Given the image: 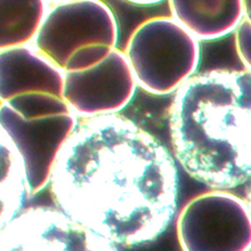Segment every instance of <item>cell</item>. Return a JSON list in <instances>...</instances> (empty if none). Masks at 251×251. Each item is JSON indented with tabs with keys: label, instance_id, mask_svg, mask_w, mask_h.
<instances>
[{
	"label": "cell",
	"instance_id": "6da1fadb",
	"mask_svg": "<svg viewBox=\"0 0 251 251\" xmlns=\"http://www.w3.org/2000/svg\"><path fill=\"white\" fill-rule=\"evenodd\" d=\"M62 212L111 243L149 244L177 207L176 165L156 138L117 114L78 120L51 170Z\"/></svg>",
	"mask_w": 251,
	"mask_h": 251
},
{
	"label": "cell",
	"instance_id": "7a4b0ae2",
	"mask_svg": "<svg viewBox=\"0 0 251 251\" xmlns=\"http://www.w3.org/2000/svg\"><path fill=\"white\" fill-rule=\"evenodd\" d=\"M177 160L192 178L232 188L251 180V73L214 69L192 75L169 109Z\"/></svg>",
	"mask_w": 251,
	"mask_h": 251
},
{
	"label": "cell",
	"instance_id": "3957f363",
	"mask_svg": "<svg viewBox=\"0 0 251 251\" xmlns=\"http://www.w3.org/2000/svg\"><path fill=\"white\" fill-rule=\"evenodd\" d=\"M118 42V22L103 0H77L49 8L34 48L64 73L93 68Z\"/></svg>",
	"mask_w": 251,
	"mask_h": 251
},
{
	"label": "cell",
	"instance_id": "277c9868",
	"mask_svg": "<svg viewBox=\"0 0 251 251\" xmlns=\"http://www.w3.org/2000/svg\"><path fill=\"white\" fill-rule=\"evenodd\" d=\"M126 55L137 86L151 94L166 96L196 75L201 46L172 17H153L134 29Z\"/></svg>",
	"mask_w": 251,
	"mask_h": 251
},
{
	"label": "cell",
	"instance_id": "5b68a950",
	"mask_svg": "<svg viewBox=\"0 0 251 251\" xmlns=\"http://www.w3.org/2000/svg\"><path fill=\"white\" fill-rule=\"evenodd\" d=\"M64 75L34 47L0 51V103L26 121L69 113Z\"/></svg>",
	"mask_w": 251,
	"mask_h": 251
},
{
	"label": "cell",
	"instance_id": "8992f818",
	"mask_svg": "<svg viewBox=\"0 0 251 251\" xmlns=\"http://www.w3.org/2000/svg\"><path fill=\"white\" fill-rule=\"evenodd\" d=\"M177 239L182 251H249L248 202L219 188L192 197L177 219Z\"/></svg>",
	"mask_w": 251,
	"mask_h": 251
},
{
	"label": "cell",
	"instance_id": "52a82bcc",
	"mask_svg": "<svg viewBox=\"0 0 251 251\" xmlns=\"http://www.w3.org/2000/svg\"><path fill=\"white\" fill-rule=\"evenodd\" d=\"M0 251H118L60 210L31 207L0 231Z\"/></svg>",
	"mask_w": 251,
	"mask_h": 251
},
{
	"label": "cell",
	"instance_id": "ba28073f",
	"mask_svg": "<svg viewBox=\"0 0 251 251\" xmlns=\"http://www.w3.org/2000/svg\"><path fill=\"white\" fill-rule=\"evenodd\" d=\"M77 123L78 118L73 112L26 121L0 103V128L12 141L23 161L29 199L49 185L58 153Z\"/></svg>",
	"mask_w": 251,
	"mask_h": 251
},
{
	"label": "cell",
	"instance_id": "9c48e42d",
	"mask_svg": "<svg viewBox=\"0 0 251 251\" xmlns=\"http://www.w3.org/2000/svg\"><path fill=\"white\" fill-rule=\"evenodd\" d=\"M136 89L127 55L118 48L93 68L64 75V100L80 118L117 114L133 100Z\"/></svg>",
	"mask_w": 251,
	"mask_h": 251
},
{
	"label": "cell",
	"instance_id": "30bf717a",
	"mask_svg": "<svg viewBox=\"0 0 251 251\" xmlns=\"http://www.w3.org/2000/svg\"><path fill=\"white\" fill-rule=\"evenodd\" d=\"M171 17L199 40L231 34L244 20L243 0H169Z\"/></svg>",
	"mask_w": 251,
	"mask_h": 251
},
{
	"label": "cell",
	"instance_id": "8fae6325",
	"mask_svg": "<svg viewBox=\"0 0 251 251\" xmlns=\"http://www.w3.org/2000/svg\"><path fill=\"white\" fill-rule=\"evenodd\" d=\"M48 10V0H0V51L33 43Z\"/></svg>",
	"mask_w": 251,
	"mask_h": 251
},
{
	"label": "cell",
	"instance_id": "7c38bea8",
	"mask_svg": "<svg viewBox=\"0 0 251 251\" xmlns=\"http://www.w3.org/2000/svg\"><path fill=\"white\" fill-rule=\"evenodd\" d=\"M28 197L23 161L0 128V231L23 207Z\"/></svg>",
	"mask_w": 251,
	"mask_h": 251
},
{
	"label": "cell",
	"instance_id": "4fadbf2b",
	"mask_svg": "<svg viewBox=\"0 0 251 251\" xmlns=\"http://www.w3.org/2000/svg\"><path fill=\"white\" fill-rule=\"evenodd\" d=\"M235 44L240 60L245 66L246 71L251 73V24L245 19L235 30Z\"/></svg>",
	"mask_w": 251,
	"mask_h": 251
},
{
	"label": "cell",
	"instance_id": "5bb4252c",
	"mask_svg": "<svg viewBox=\"0 0 251 251\" xmlns=\"http://www.w3.org/2000/svg\"><path fill=\"white\" fill-rule=\"evenodd\" d=\"M128 3L134 4V5H142V6H149V5H156V4L161 3L163 0H126Z\"/></svg>",
	"mask_w": 251,
	"mask_h": 251
},
{
	"label": "cell",
	"instance_id": "9a60e30c",
	"mask_svg": "<svg viewBox=\"0 0 251 251\" xmlns=\"http://www.w3.org/2000/svg\"><path fill=\"white\" fill-rule=\"evenodd\" d=\"M244 5V19L251 24V0H243Z\"/></svg>",
	"mask_w": 251,
	"mask_h": 251
},
{
	"label": "cell",
	"instance_id": "2e32d148",
	"mask_svg": "<svg viewBox=\"0 0 251 251\" xmlns=\"http://www.w3.org/2000/svg\"><path fill=\"white\" fill-rule=\"evenodd\" d=\"M246 202H248V206L249 208H250L251 211V182H250V186H249L248 188V194H246Z\"/></svg>",
	"mask_w": 251,
	"mask_h": 251
},
{
	"label": "cell",
	"instance_id": "e0dca14e",
	"mask_svg": "<svg viewBox=\"0 0 251 251\" xmlns=\"http://www.w3.org/2000/svg\"><path fill=\"white\" fill-rule=\"evenodd\" d=\"M48 1H53L54 4H60V3H69V1H77V0H48Z\"/></svg>",
	"mask_w": 251,
	"mask_h": 251
},
{
	"label": "cell",
	"instance_id": "ac0fdd59",
	"mask_svg": "<svg viewBox=\"0 0 251 251\" xmlns=\"http://www.w3.org/2000/svg\"><path fill=\"white\" fill-rule=\"evenodd\" d=\"M249 251H251V249H250V250H249Z\"/></svg>",
	"mask_w": 251,
	"mask_h": 251
}]
</instances>
